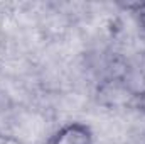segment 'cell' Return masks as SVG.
Segmentation results:
<instances>
[{
	"mask_svg": "<svg viewBox=\"0 0 145 144\" xmlns=\"http://www.w3.org/2000/svg\"><path fill=\"white\" fill-rule=\"evenodd\" d=\"M49 144H95V134L84 122H68L52 134Z\"/></svg>",
	"mask_w": 145,
	"mask_h": 144,
	"instance_id": "cell-1",
	"label": "cell"
},
{
	"mask_svg": "<svg viewBox=\"0 0 145 144\" xmlns=\"http://www.w3.org/2000/svg\"><path fill=\"white\" fill-rule=\"evenodd\" d=\"M123 85L133 97H145V53L137 56L123 73Z\"/></svg>",
	"mask_w": 145,
	"mask_h": 144,
	"instance_id": "cell-2",
	"label": "cell"
},
{
	"mask_svg": "<svg viewBox=\"0 0 145 144\" xmlns=\"http://www.w3.org/2000/svg\"><path fill=\"white\" fill-rule=\"evenodd\" d=\"M128 9H132V12L135 14L140 27L145 31V2H137V3H132V5H127Z\"/></svg>",
	"mask_w": 145,
	"mask_h": 144,
	"instance_id": "cell-3",
	"label": "cell"
}]
</instances>
